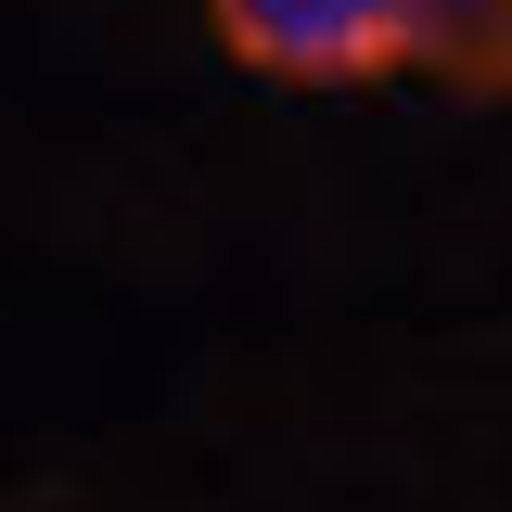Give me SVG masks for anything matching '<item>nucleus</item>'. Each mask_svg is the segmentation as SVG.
<instances>
[{
    "label": "nucleus",
    "instance_id": "nucleus-1",
    "mask_svg": "<svg viewBox=\"0 0 512 512\" xmlns=\"http://www.w3.org/2000/svg\"><path fill=\"white\" fill-rule=\"evenodd\" d=\"M205 26L244 77H295V90L410 77V13L397 0H205Z\"/></svg>",
    "mask_w": 512,
    "mask_h": 512
},
{
    "label": "nucleus",
    "instance_id": "nucleus-2",
    "mask_svg": "<svg viewBox=\"0 0 512 512\" xmlns=\"http://www.w3.org/2000/svg\"><path fill=\"white\" fill-rule=\"evenodd\" d=\"M410 13V77L461 103H512V0H397Z\"/></svg>",
    "mask_w": 512,
    "mask_h": 512
}]
</instances>
